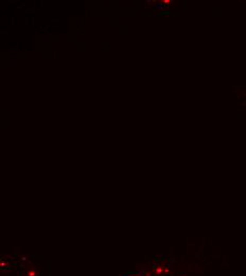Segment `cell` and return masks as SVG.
I'll use <instances>...</instances> for the list:
<instances>
[{
    "instance_id": "cell-3",
    "label": "cell",
    "mask_w": 246,
    "mask_h": 276,
    "mask_svg": "<svg viewBox=\"0 0 246 276\" xmlns=\"http://www.w3.org/2000/svg\"><path fill=\"white\" fill-rule=\"evenodd\" d=\"M6 263H4L3 261H2V262H1V269H3V267H6Z\"/></svg>"
},
{
    "instance_id": "cell-1",
    "label": "cell",
    "mask_w": 246,
    "mask_h": 276,
    "mask_svg": "<svg viewBox=\"0 0 246 276\" xmlns=\"http://www.w3.org/2000/svg\"><path fill=\"white\" fill-rule=\"evenodd\" d=\"M164 272H165V269L162 267H160V265H157V267L154 268V273L156 275H161Z\"/></svg>"
},
{
    "instance_id": "cell-2",
    "label": "cell",
    "mask_w": 246,
    "mask_h": 276,
    "mask_svg": "<svg viewBox=\"0 0 246 276\" xmlns=\"http://www.w3.org/2000/svg\"><path fill=\"white\" fill-rule=\"evenodd\" d=\"M27 276H37V271L34 270V269H30L27 272Z\"/></svg>"
}]
</instances>
